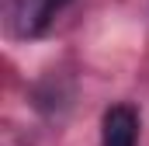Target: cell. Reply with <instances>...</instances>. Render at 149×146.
I'll return each mask as SVG.
<instances>
[{
    "mask_svg": "<svg viewBox=\"0 0 149 146\" xmlns=\"http://www.w3.org/2000/svg\"><path fill=\"white\" fill-rule=\"evenodd\" d=\"M63 7H66V0H17L14 4V32L24 38L42 35Z\"/></svg>",
    "mask_w": 149,
    "mask_h": 146,
    "instance_id": "cell-1",
    "label": "cell"
},
{
    "mask_svg": "<svg viewBox=\"0 0 149 146\" xmlns=\"http://www.w3.org/2000/svg\"><path fill=\"white\" fill-rule=\"evenodd\" d=\"M139 143V115L132 105H111L101 122V146H135Z\"/></svg>",
    "mask_w": 149,
    "mask_h": 146,
    "instance_id": "cell-2",
    "label": "cell"
}]
</instances>
